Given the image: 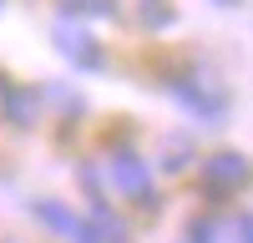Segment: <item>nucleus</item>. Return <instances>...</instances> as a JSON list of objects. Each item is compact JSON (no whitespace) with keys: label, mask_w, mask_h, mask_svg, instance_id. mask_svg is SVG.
Segmentation results:
<instances>
[{"label":"nucleus","mask_w":253,"mask_h":243,"mask_svg":"<svg viewBox=\"0 0 253 243\" xmlns=\"http://www.w3.org/2000/svg\"><path fill=\"white\" fill-rule=\"evenodd\" d=\"M238 233H243V243H253V218H238Z\"/></svg>","instance_id":"obj_7"},{"label":"nucleus","mask_w":253,"mask_h":243,"mask_svg":"<svg viewBox=\"0 0 253 243\" xmlns=\"http://www.w3.org/2000/svg\"><path fill=\"white\" fill-rule=\"evenodd\" d=\"M56 46H61V56H71L76 66H101V51L91 46V36H81V31H71V26H56Z\"/></svg>","instance_id":"obj_3"},{"label":"nucleus","mask_w":253,"mask_h":243,"mask_svg":"<svg viewBox=\"0 0 253 243\" xmlns=\"http://www.w3.org/2000/svg\"><path fill=\"white\" fill-rule=\"evenodd\" d=\"M218 5H233V0H218Z\"/></svg>","instance_id":"obj_9"},{"label":"nucleus","mask_w":253,"mask_h":243,"mask_svg":"<svg viewBox=\"0 0 253 243\" xmlns=\"http://www.w3.org/2000/svg\"><path fill=\"white\" fill-rule=\"evenodd\" d=\"M193 243H213V228H193Z\"/></svg>","instance_id":"obj_8"},{"label":"nucleus","mask_w":253,"mask_h":243,"mask_svg":"<svg viewBox=\"0 0 253 243\" xmlns=\"http://www.w3.org/2000/svg\"><path fill=\"white\" fill-rule=\"evenodd\" d=\"M107 172L117 182V193H126V198H152V172H147V162L137 152H117Z\"/></svg>","instance_id":"obj_1"},{"label":"nucleus","mask_w":253,"mask_h":243,"mask_svg":"<svg viewBox=\"0 0 253 243\" xmlns=\"http://www.w3.org/2000/svg\"><path fill=\"white\" fill-rule=\"evenodd\" d=\"M203 182L213 193H228V188H238V182H248V162L238 152H218L213 162H203Z\"/></svg>","instance_id":"obj_2"},{"label":"nucleus","mask_w":253,"mask_h":243,"mask_svg":"<svg viewBox=\"0 0 253 243\" xmlns=\"http://www.w3.org/2000/svg\"><path fill=\"white\" fill-rule=\"evenodd\" d=\"M81 223H86V238L81 243H126V228L112 218V208H101V202L91 208V218H81Z\"/></svg>","instance_id":"obj_4"},{"label":"nucleus","mask_w":253,"mask_h":243,"mask_svg":"<svg viewBox=\"0 0 253 243\" xmlns=\"http://www.w3.org/2000/svg\"><path fill=\"white\" fill-rule=\"evenodd\" d=\"M61 10H66V15H91V20H107V15H117V0H61Z\"/></svg>","instance_id":"obj_5"},{"label":"nucleus","mask_w":253,"mask_h":243,"mask_svg":"<svg viewBox=\"0 0 253 243\" xmlns=\"http://www.w3.org/2000/svg\"><path fill=\"white\" fill-rule=\"evenodd\" d=\"M142 20H147V26H172V5H167V0H147Z\"/></svg>","instance_id":"obj_6"}]
</instances>
